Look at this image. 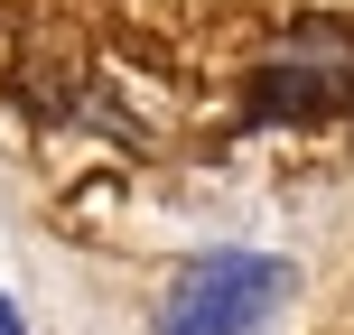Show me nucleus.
Here are the masks:
<instances>
[{
  "mask_svg": "<svg viewBox=\"0 0 354 335\" xmlns=\"http://www.w3.org/2000/svg\"><path fill=\"white\" fill-rule=\"evenodd\" d=\"M289 307V261L270 251H205L168 289V335H252Z\"/></svg>",
  "mask_w": 354,
  "mask_h": 335,
  "instance_id": "nucleus-1",
  "label": "nucleus"
},
{
  "mask_svg": "<svg viewBox=\"0 0 354 335\" xmlns=\"http://www.w3.org/2000/svg\"><path fill=\"white\" fill-rule=\"evenodd\" d=\"M0 335H19V307H10V298H0Z\"/></svg>",
  "mask_w": 354,
  "mask_h": 335,
  "instance_id": "nucleus-2",
  "label": "nucleus"
}]
</instances>
